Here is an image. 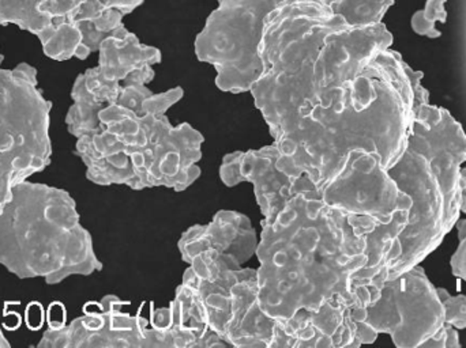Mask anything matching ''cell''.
<instances>
[{
	"label": "cell",
	"mask_w": 466,
	"mask_h": 348,
	"mask_svg": "<svg viewBox=\"0 0 466 348\" xmlns=\"http://www.w3.org/2000/svg\"><path fill=\"white\" fill-rule=\"evenodd\" d=\"M265 219L257 284L266 316L284 322L326 303L358 311L380 298L367 271L370 232L382 221L330 207L315 189L298 192Z\"/></svg>",
	"instance_id": "obj_1"
},
{
	"label": "cell",
	"mask_w": 466,
	"mask_h": 348,
	"mask_svg": "<svg viewBox=\"0 0 466 348\" xmlns=\"http://www.w3.org/2000/svg\"><path fill=\"white\" fill-rule=\"evenodd\" d=\"M415 74L399 52H380L360 74L318 95L276 138L277 168L290 180L304 175L318 192L352 153L377 155L393 168L412 134Z\"/></svg>",
	"instance_id": "obj_2"
},
{
	"label": "cell",
	"mask_w": 466,
	"mask_h": 348,
	"mask_svg": "<svg viewBox=\"0 0 466 348\" xmlns=\"http://www.w3.org/2000/svg\"><path fill=\"white\" fill-rule=\"evenodd\" d=\"M70 133L87 177L131 188L190 185L199 174L202 136L187 124L172 128L163 114H142L122 104L71 106Z\"/></svg>",
	"instance_id": "obj_3"
},
{
	"label": "cell",
	"mask_w": 466,
	"mask_h": 348,
	"mask_svg": "<svg viewBox=\"0 0 466 348\" xmlns=\"http://www.w3.org/2000/svg\"><path fill=\"white\" fill-rule=\"evenodd\" d=\"M466 161V135L446 109L427 103L415 108L404 155L389 174L412 200L410 221L400 235L401 256L389 279L424 262L456 226L461 214L460 174Z\"/></svg>",
	"instance_id": "obj_4"
},
{
	"label": "cell",
	"mask_w": 466,
	"mask_h": 348,
	"mask_svg": "<svg viewBox=\"0 0 466 348\" xmlns=\"http://www.w3.org/2000/svg\"><path fill=\"white\" fill-rule=\"evenodd\" d=\"M73 197L44 184H19L0 213V264L19 279L57 284L101 264Z\"/></svg>",
	"instance_id": "obj_5"
},
{
	"label": "cell",
	"mask_w": 466,
	"mask_h": 348,
	"mask_svg": "<svg viewBox=\"0 0 466 348\" xmlns=\"http://www.w3.org/2000/svg\"><path fill=\"white\" fill-rule=\"evenodd\" d=\"M287 0H218V5L197 37L196 52L201 62L218 71L221 90L243 93L262 73L258 44L266 16ZM350 24H380L396 0H323Z\"/></svg>",
	"instance_id": "obj_6"
},
{
	"label": "cell",
	"mask_w": 466,
	"mask_h": 348,
	"mask_svg": "<svg viewBox=\"0 0 466 348\" xmlns=\"http://www.w3.org/2000/svg\"><path fill=\"white\" fill-rule=\"evenodd\" d=\"M51 103L37 89L35 70H0V213L13 189L51 163Z\"/></svg>",
	"instance_id": "obj_7"
},
{
	"label": "cell",
	"mask_w": 466,
	"mask_h": 348,
	"mask_svg": "<svg viewBox=\"0 0 466 348\" xmlns=\"http://www.w3.org/2000/svg\"><path fill=\"white\" fill-rule=\"evenodd\" d=\"M364 323L378 335H390L397 347H421L445 325V309L419 264L386 282Z\"/></svg>",
	"instance_id": "obj_8"
},
{
	"label": "cell",
	"mask_w": 466,
	"mask_h": 348,
	"mask_svg": "<svg viewBox=\"0 0 466 348\" xmlns=\"http://www.w3.org/2000/svg\"><path fill=\"white\" fill-rule=\"evenodd\" d=\"M319 194L326 204L342 213L382 222L412 205L382 161L369 153H352L341 172L319 189Z\"/></svg>",
	"instance_id": "obj_9"
},
{
	"label": "cell",
	"mask_w": 466,
	"mask_h": 348,
	"mask_svg": "<svg viewBox=\"0 0 466 348\" xmlns=\"http://www.w3.org/2000/svg\"><path fill=\"white\" fill-rule=\"evenodd\" d=\"M183 259L198 279H215L238 270L257 248L246 216L220 213L209 226L193 227L179 244Z\"/></svg>",
	"instance_id": "obj_10"
},
{
	"label": "cell",
	"mask_w": 466,
	"mask_h": 348,
	"mask_svg": "<svg viewBox=\"0 0 466 348\" xmlns=\"http://www.w3.org/2000/svg\"><path fill=\"white\" fill-rule=\"evenodd\" d=\"M120 309L122 303L115 297L86 303L84 316L63 330L46 331L38 347L144 346V320L122 314Z\"/></svg>",
	"instance_id": "obj_11"
},
{
	"label": "cell",
	"mask_w": 466,
	"mask_h": 348,
	"mask_svg": "<svg viewBox=\"0 0 466 348\" xmlns=\"http://www.w3.org/2000/svg\"><path fill=\"white\" fill-rule=\"evenodd\" d=\"M276 146L249 152L247 154L238 153L226 158L221 168V178L229 186L240 181H251L257 194L265 218L279 213L285 203L295 194L292 180L277 168Z\"/></svg>",
	"instance_id": "obj_12"
},
{
	"label": "cell",
	"mask_w": 466,
	"mask_h": 348,
	"mask_svg": "<svg viewBox=\"0 0 466 348\" xmlns=\"http://www.w3.org/2000/svg\"><path fill=\"white\" fill-rule=\"evenodd\" d=\"M7 24L38 37L59 25L57 0H0V25Z\"/></svg>",
	"instance_id": "obj_13"
},
{
	"label": "cell",
	"mask_w": 466,
	"mask_h": 348,
	"mask_svg": "<svg viewBox=\"0 0 466 348\" xmlns=\"http://www.w3.org/2000/svg\"><path fill=\"white\" fill-rule=\"evenodd\" d=\"M448 0H427L426 8L419 11L412 16V27L418 35L426 37H440V30L435 27L437 22H446L448 14L445 10V3Z\"/></svg>",
	"instance_id": "obj_14"
},
{
	"label": "cell",
	"mask_w": 466,
	"mask_h": 348,
	"mask_svg": "<svg viewBox=\"0 0 466 348\" xmlns=\"http://www.w3.org/2000/svg\"><path fill=\"white\" fill-rule=\"evenodd\" d=\"M438 294L445 309V324L453 325L457 330L466 328V295H451L448 290L438 287Z\"/></svg>",
	"instance_id": "obj_15"
},
{
	"label": "cell",
	"mask_w": 466,
	"mask_h": 348,
	"mask_svg": "<svg viewBox=\"0 0 466 348\" xmlns=\"http://www.w3.org/2000/svg\"><path fill=\"white\" fill-rule=\"evenodd\" d=\"M451 264L454 276L466 282V234L462 240H460L459 248L451 257Z\"/></svg>",
	"instance_id": "obj_16"
},
{
	"label": "cell",
	"mask_w": 466,
	"mask_h": 348,
	"mask_svg": "<svg viewBox=\"0 0 466 348\" xmlns=\"http://www.w3.org/2000/svg\"><path fill=\"white\" fill-rule=\"evenodd\" d=\"M49 330H63L66 327V309L60 303H52L48 309Z\"/></svg>",
	"instance_id": "obj_17"
},
{
	"label": "cell",
	"mask_w": 466,
	"mask_h": 348,
	"mask_svg": "<svg viewBox=\"0 0 466 348\" xmlns=\"http://www.w3.org/2000/svg\"><path fill=\"white\" fill-rule=\"evenodd\" d=\"M44 309L41 308L40 303H32L26 308V324L30 330H40L41 325L44 324Z\"/></svg>",
	"instance_id": "obj_18"
},
{
	"label": "cell",
	"mask_w": 466,
	"mask_h": 348,
	"mask_svg": "<svg viewBox=\"0 0 466 348\" xmlns=\"http://www.w3.org/2000/svg\"><path fill=\"white\" fill-rule=\"evenodd\" d=\"M421 347L448 348V331H446V324Z\"/></svg>",
	"instance_id": "obj_19"
},
{
	"label": "cell",
	"mask_w": 466,
	"mask_h": 348,
	"mask_svg": "<svg viewBox=\"0 0 466 348\" xmlns=\"http://www.w3.org/2000/svg\"><path fill=\"white\" fill-rule=\"evenodd\" d=\"M460 196H461V213L466 214V168L460 174Z\"/></svg>",
	"instance_id": "obj_20"
},
{
	"label": "cell",
	"mask_w": 466,
	"mask_h": 348,
	"mask_svg": "<svg viewBox=\"0 0 466 348\" xmlns=\"http://www.w3.org/2000/svg\"><path fill=\"white\" fill-rule=\"evenodd\" d=\"M0 347H10V343L5 341V335H3L2 330H0Z\"/></svg>",
	"instance_id": "obj_21"
},
{
	"label": "cell",
	"mask_w": 466,
	"mask_h": 348,
	"mask_svg": "<svg viewBox=\"0 0 466 348\" xmlns=\"http://www.w3.org/2000/svg\"><path fill=\"white\" fill-rule=\"evenodd\" d=\"M2 62H3V56H2V55H0V63H2Z\"/></svg>",
	"instance_id": "obj_22"
}]
</instances>
